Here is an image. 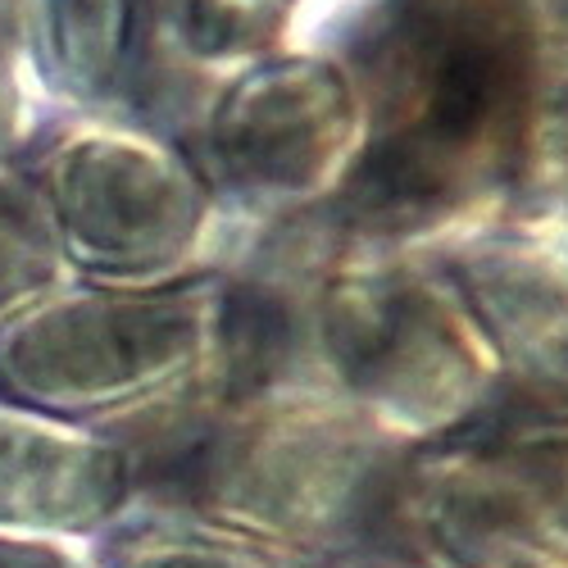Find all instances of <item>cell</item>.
<instances>
[{"label":"cell","instance_id":"52a82bcc","mask_svg":"<svg viewBox=\"0 0 568 568\" xmlns=\"http://www.w3.org/2000/svg\"><path fill=\"white\" fill-rule=\"evenodd\" d=\"M64 255L114 282L160 287L210 232L214 192L192 155L146 132H78L41 169Z\"/></svg>","mask_w":568,"mask_h":568},{"label":"cell","instance_id":"ba28073f","mask_svg":"<svg viewBox=\"0 0 568 568\" xmlns=\"http://www.w3.org/2000/svg\"><path fill=\"white\" fill-rule=\"evenodd\" d=\"M433 255L478 327L505 400L568 418V227L500 214Z\"/></svg>","mask_w":568,"mask_h":568},{"label":"cell","instance_id":"8fae6325","mask_svg":"<svg viewBox=\"0 0 568 568\" xmlns=\"http://www.w3.org/2000/svg\"><path fill=\"white\" fill-rule=\"evenodd\" d=\"M305 0H164L169 41L205 69L246 64L287 41Z\"/></svg>","mask_w":568,"mask_h":568},{"label":"cell","instance_id":"e0dca14e","mask_svg":"<svg viewBox=\"0 0 568 568\" xmlns=\"http://www.w3.org/2000/svg\"><path fill=\"white\" fill-rule=\"evenodd\" d=\"M0 568H78L73 559L45 550V546H28V541H0Z\"/></svg>","mask_w":568,"mask_h":568},{"label":"cell","instance_id":"277c9868","mask_svg":"<svg viewBox=\"0 0 568 568\" xmlns=\"http://www.w3.org/2000/svg\"><path fill=\"white\" fill-rule=\"evenodd\" d=\"M400 550L459 568L568 559V418L500 400L473 428L414 446L400 483Z\"/></svg>","mask_w":568,"mask_h":568},{"label":"cell","instance_id":"3957f363","mask_svg":"<svg viewBox=\"0 0 568 568\" xmlns=\"http://www.w3.org/2000/svg\"><path fill=\"white\" fill-rule=\"evenodd\" d=\"M409 450L333 392L232 405L196 509L287 541L400 550Z\"/></svg>","mask_w":568,"mask_h":568},{"label":"cell","instance_id":"2e32d148","mask_svg":"<svg viewBox=\"0 0 568 568\" xmlns=\"http://www.w3.org/2000/svg\"><path fill=\"white\" fill-rule=\"evenodd\" d=\"M19 119V91H14V60H10V28H6V10H0V146L10 141Z\"/></svg>","mask_w":568,"mask_h":568},{"label":"cell","instance_id":"7c38bea8","mask_svg":"<svg viewBox=\"0 0 568 568\" xmlns=\"http://www.w3.org/2000/svg\"><path fill=\"white\" fill-rule=\"evenodd\" d=\"M509 214L568 227V69H541Z\"/></svg>","mask_w":568,"mask_h":568},{"label":"cell","instance_id":"9a60e30c","mask_svg":"<svg viewBox=\"0 0 568 568\" xmlns=\"http://www.w3.org/2000/svg\"><path fill=\"white\" fill-rule=\"evenodd\" d=\"M128 568H255V564L242 559V550H227V546L178 541V546H151V550H141V559H132Z\"/></svg>","mask_w":568,"mask_h":568},{"label":"cell","instance_id":"5bb4252c","mask_svg":"<svg viewBox=\"0 0 568 568\" xmlns=\"http://www.w3.org/2000/svg\"><path fill=\"white\" fill-rule=\"evenodd\" d=\"M541 51V69H568V0H514Z\"/></svg>","mask_w":568,"mask_h":568},{"label":"cell","instance_id":"6da1fadb","mask_svg":"<svg viewBox=\"0 0 568 568\" xmlns=\"http://www.w3.org/2000/svg\"><path fill=\"white\" fill-rule=\"evenodd\" d=\"M282 45L351 78L364 141L327 201L359 251L433 255L509 214L541 87L514 0H305Z\"/></svg>","mask_w":568,"mask_h":568},{"label":"cell","instance_id":"4fadbf2b","mask_svg":"<svg viewBox=\"0 0 568 568\" xmlns=\"http://www.w3.org/2000/svg\"><path fill=\"white\" fill-rule=\"evenodd\" d=\"M55 277V232L45 210L19 186L0 182V310L19 305Z\"/></svg>","mask_w":568,"mask_h":568},{"label":"cell","instance_id":"9c48e42d","mask_svg":"<svg viewBox=\"0 0 568 568\" xmlns=\"http://www.w3.org/2000/svg\"><path fill=\"white\" fill-rule=\"evenodd\" d=\"M32 37L73 101L136 97L155 60L196 64L169 41L164 0H32Z\"/></svg>","mask_w":568,"mask_h":568},{"label":"cell","instance_id":"7a4b0ae2","mask_svg":"<svg viewBox=\"0 0 568 568\" xmlns=\"http://www.w3.org/2000/svg\"><path fill=\"white\" fill-rule=\"evenodd\" d=\"M327 392L405 446L446 442L500 400V373L437 255L346 246L314 310Z\"/></svg>","mask_w":568,"mask_h":568},{"label":"cell","instance_id":"5b68a950","mask_svg":"<svg viewBox=\"0 0 568 568\" xmlns=\"http://www.w3.org/2000/svg\"><path fill=\"white\" fill-rule=\"evenodd\" d=\"M219 277L78 292L0 333V392L51 414L136 409L210 368Z\"/></svg>","mask_w":568,"mask_h":568},{"label":"cell","instance_id":"8992f818","mask_svg":"<svg viewBox=\"0 0 568 568\" xmlns=\"http://www.w3.org/2000/svg\"><path fill=\"white\" fill-rule=\"evenodd\" d=\"M359 141L364 110L342 64L277 45L219 82L186 155L214 196L273 223L333 201Z\"/></svg>","mask_w":568,"mask_h":568},{"label":"cell","instance_id":"30bf717a","mask_svg":"<svg viewBox=\"0 0 568 568\" xmlns=\"http://www.w3.org/2000/svg\"><path fill=\"white\" fill-rule=\"evenodd\" d=\"M123 496L128 478L114 446L0 418V524L87 528L101 524Z\"/></svg>","mask_w":568,"mask_h":568}]
</instances>
